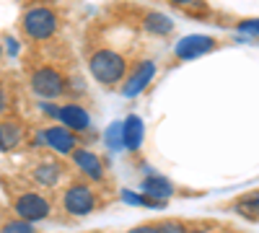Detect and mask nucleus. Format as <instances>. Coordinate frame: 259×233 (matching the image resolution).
Listing matches in <instances>:
<instances>
[{"instance_id": "nucleus-19", "label": "nucleus", "mask_w": 259, "mask_h": 233, "mask_svg": "<svg viewBox=\"0 0 259 233\" xmlns=\"http://www.w3.org/2000/svg\"><path fill=\"white\" fill-rule=\"evenodd\" d=\"M239 31L259 36V21H256V18H251V21H241V24H239Z\"/></svg>"}, {"instance_id": "nucleus-15", "label": "nucleus", "mask_w": 259, "mask_h": 233, "mask_svg": "<svg viewBox=\"0 0 259 233\" xmlns=\"http://www.w3.org/2000/svg\"><path fill=\"white\" fill-rule=\"evenodd\" d=\"M57 176H60V168L55 163H41L36 168V181H41V184H55Z\"/></svg>"}, {"instance_id": "nucleus-8", "label": "nucleus", "mask_w": 259, "mask_h": 233, "mask_svg": "<svg viewBox=\"0 0 259 233\" xmlns=\"http://www.w3.org/2000/svg\"><path fill=\"white\" fill-rule=\"evenodd\" d=\"M41 140L50 148H55L57 153H73V148H75V135L68 127H50V130H45Z\"/></svg>"}, {"instance_id": "nucleus-5", "label": "nucleus", "mask_w": 259, "mask_h": 233, "mask_svg": "<svg viewBox=\"0 0 259 233\" xmlns=\"http://www.w3.org/2000/svg\"><path fill=\"white\" fill-rule=\"evenodd\" d=\"M16 215L26 223L41 220V218L50 215V202L41 195H24V197L16 200Z\"/></svg>"}, {"instance_id": "nucleus-9", "label": "nucleus", "mask_w": 259, "mask_h": 233, "mask_svg": "<svg viewBox=\"0 0 259 233\" xmlns=\"http://www.w3.org/2000/svg\"><path fill=\"white\" fill-rule=\"evenodd\" d=\"M143 135H145V127H143V119L140 117H127L124 124H122V145L127 151H138L140 143H143Z\"/></svg>"}, {"instance_id": "nucleus-10", "label": "nucleus", "mask_w": 259, "mask_h": 233, "mask_svg": "<svg viewBox=\"0 0 259 233\" xmlns=\"http://www.w3.org/2000/svg\"><path fill=\"white\" fill-rule=\"evenodd\" d=\"M57 119L68 127V130H85V127H89V122H91V119H89V112L80 109V107H75V104L57 109Z\"/></svg>"}, {"instance_id": "nucleus-3", "label": "nucleus", "mask_w": 259, "mask_h": 233, "mask_svg": "<svg viewBox=\"0 0 259 233\" xmlns=\"http://www.w3.org/2000/svg\"><path fill=\"white\" fill-rule=\"evenodd\" d=\"M31 86L34 91L41 96V99H57L65 88V83H62V75L52 68H41L31 75Z\"/></svg>"}, {"instance_id": "nucleus-1", "label": "nucleus", "mask_w": 259, "mask_h": 233, "mask_svg": "<svg viewBox=\"0 0 259 233\" xmlns=\"http://www.w3.org/2000/svg\"><path fill=\"white\" fill-rule=\"evenodd\" d=\"M124 68H127L124 60L117 52H112V50H101V52H96L91 57V75L99 83H104V86H112V83L122 80L124 78Z\"/></svg>"}, {"instance_id": "nucleus-23", "label": "nucleus", "mask_w": 259, "mask_h": 233, "mask_svg": "<svg viewBox=\"0 0 259 233\" xmlns=\"http://www.w3.org/2000/svg\"><path fill=\"white\" fill-rule=\"evenodd\" d=\"M171 3H177V6H187V3H192V0H171Z\"/></svg>"}, {"instance_id": "nucleus-22", "label": "nucleus", "mask_w": 259, "mask_h": 233, "mask_svg": "<svg viewBox=\"0 0 259 233\" xmlns=\"http://www.w3.org/2000/svg\"><path fill=\"white\" fill-rule=\"evenodd\" d=\"M3 109H6V94H3V88H0V114H3Z\"/></svg>"}, {"instance_id": "nucleus-12", "label": "nucleus", "mask_w": 259, "mask_h": 233, "mask_svg": "<svg viewBox=\"0 0 259 233\" xmlns=\"http://www.w3.org/2000/svg\"><path fill=\"white\" fill-rule=\"evenodd\" d=\"M75 163L83 174H89L91 179H101V161L89 153V151H75Z\"/></svg>"}, {"instance_id": "nucleus-25", "label": "nucleus", "mask_w": 259, "mask_h": 233, "mask_svg": "<svg viewBox=\"0 0 259 233\" xmlns=\"http://www.w3.org/2000/svg\"><path fill=\"white\" fill-rule=\"evenodd\" d=\"M0 55H3V47H0Z\"/></svg>"}, {"instance_id": "nucleus-24", "label": "nucleus", "mask_w": 259, "mask_h": 233, "mask_svg": "<svg viewBox=\"0 0 259 233\" xmlns=\"http://www.w3.org/2000/svg\"><path fill=\"white\" fill-rule=\"evenodd\" d=\"M0 148H3V127H0Z\"/></svg>"}, {"instance_id": "nucleus-17", "label": "nucleus", "mask_w": 259, "mask_h": 233, "mask_svg": "<svg viewBox=\"0 0 259 233\" xmlns=\"http://www.w3.org/2000/svg\"><path fill=\"white\" fill-rule=\"evenodd\" d=\"M0 127H3V148L16 145L18 143V127H13V124H0Z\"/></svg>"}, {"instance_id": "nucleus-14", "label": "nucleus", "mask_w": 259, "mask_h": 233, "mask_svg": "<svg viewBox=\"0 0 259 233\" xmlns=\"http://www.w3.org/2000/svg\"><path fill=\"white\" fill-rule=\"evenodd\" d=\"M236 210H239L241 215H246V218H256L259 215V189L251 192L249 197H244L239 205H236Z\"/></svg>"}, {"instance_id": "nucleus-6", "label": "nucleus", "mask_w": 259, "mask_h": 233, "mask_svg": "<svg viewBox=\"0 0 259 233\" xmlns=\"http://www.w3.org/2000/svg\"><path fill=\"white\" fill-rule=\"evenodd\" d=\"M215 47V41L210 36H202V34H192L187 39H182L179 44H177V55L182 60H197L202 55H207L210 50Z\"/></svg>"}, {"instance_id": "nucleus-16", "label": "nucleus", "mask_w": 259, "mask_h": 233, "mask_svg": "<svg viewBox=\"0 0 259 233\" xmlns=\"http://www.w3.org/2000/svg\"><path fill=\"white\" fill-rule=\"evenodd\" d=\"M106 145H109L112 151H119V148H124V145H122V122H114L109 130H106Z\"/></svg>"}, {"instance_id": "nucleus-21", "label": "nucleus", "mask_w": 259, "mask_h": 233, "mask_svg": "<svg viewBox=\"0 0 259 233\" xmlns=\"http://www.w3.org/2000/svg\"><path fill=\"white\" fill-rule=\"evenodd\" d=\"M130 233H158V225H138V228H133Z\"/></svg>"}, {"instance_id": "nucleus-2", "label": "nucleus", "mask_w": 259, "mask_h": 233, "mask_svg": "<svg viewBox=\"0 0 259 233\" xmlns=\"http://www.w3.org/2000/svg\"><path fill=\"white\" fill-rule=\"evenodd\" d=\"M24 29L31 39H47L55 34L57 29V21H55V13L50 8H31L26 16H24Z\"/></svg>"}, {"instance_id": "nucleus-20", "label": "nucleus", "mask_w": 259, "mask_h": 233, "mask_svg": "<svg viewBox=\"0 0 259 233\" xmlns=\"http://www.w3.org/2000/svg\"><path fill=\"white\" fill-rule=\"evenodd\" d=\"M158 233H187V230L179 223H161L158 225Z\"/></svg>"}, {"instance_id": "nucleus-18", "label": "nucleus", "mask_w": 259, "mask_h": 233, "mask_svg": "<svg viewBox=\"0 0 259 233\" xmlns=\"http://www.w3.org/2000/svg\"><path fill=\"white\" fill-rule=\"evenodd\" d=\"M0 233H34V228H31L26 220H13V223H8Z\"/></svg>"}, {"instance_id": "nucleus-11", "label": "nucleus", "mask_w": 259, "mask_h": 233, "mask_svg": "<svg viewBox=\"0 0 259 233\" xmlns=\"http://www.w3.org/2000/svg\"><path fill=\"white\" fill-rule=\"evenodd\" d=\"M143 192L153 200L166 202V197H171V192H174V187H171L163 176H148V179H143Z\"/></svg>"}, {"instance_id": "nucleus-4", "label": "nucleus", "mask_w": 259, "mask_h": 233, "mask_svg": "<svg viewBox=\"0 0 259 233\" xmlns=\"http://www.w3.org/2000/svg\"><path fill=\"white\" fill-rule=\"evenodd\" d=\"M94 202H96L94 192L83 184H73L68 192H65V210H68L70 215H89L94 210Z\"/></svg>"}, {"instance_id": "nucleus-7", "label": "nucleus", "mask_w": 259, "mask_h": 233, "mask_svg": "<svg viewBox=\"0 0 259 233\" xmlns=\"http://www.w3.org/2000/svg\"><path fill=\"white\" fill-rule=\"evenodd\" d=\"M153 75H156V65L153 62H140L138 65V70L127 78V83H124V88H122V96H127V99H133V96H138L140 91H145V86L150 80H153Z\"/></svg>"}, {"instance_id": "nucleus-13", "label": "nucleus", "mask_w": 259, "mask_h": 233, "mask_svg": "<svg viewBox=\"0 0 259 233\" xmlns=\"http://www.w3.org/2000/svg\"><path fill=\"white\" fill-rule=\"evenodd\" d=\"M145 29H148L150 34H156V36H163V34L171 31V21H168L163 13H148V18H145Z\"/></svg>"}]
</instances>
